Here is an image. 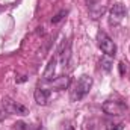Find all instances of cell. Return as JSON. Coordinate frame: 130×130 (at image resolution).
Wrapping results in <instances>:
<instances>
[{"instance_id": "cell-1", "label": "cell", "mask_w": 130, "mask_h": 130, "mask_svg": "<svg viewBox=\"0 0 130 130\" xmlns=\"http://www.w3.org/2000/svg\"><path fill=\"white\" fill-rule=\"evenodd\" d=\"M91 86H92V77H89V76H86V74L80 76V77L77 79V82L73 85L71 91H70V98H71L73 101L82 100V98L89 92Z\"/></svg>"}, {"instance_id": "cell-2", "label": "cell", "mask_w": 130, "mask_h": 130, "mask_svg": "<svg viewBox=\"0 0 130 130\" xmlns=\"http://www.w3.org/2000/svg\"><path fill=\"white\" fill-rule=\"evenodd\" d=\"M97 41H98V47L101 48V52H103L106 56L113 58V56L117 55V45H115V42H113L104 32H98Z\"/></svg>"}, {"instance_id": "cell-3", "label": "cell", "mask_w": 130, "mask_h": 130, "mask_svg": "<svg viewBox=\"0 0 130 130\" xmlns=\"http://www.w3.org/2000/svg\"><path fill=\"white\" fill-rule=\"evenodd\" d=\"M103 110L107 115L118 117V115H123L127 112V106H126V103H123L120 100H107L103 103Z\"/></svg>"}, {"instance_id": "cell-4", "label": "cell", "mask_w": 130, "mask_h": 130, "mask_svg": "<svg viewBox=\"0 0 130 130\" xmlns=\"http://www.w3.org/2000/svg\"><path fill=\"white\" fill-rule=\"evenodd\" d=\"M2 104L5 106V109H6L8 113H17V115H27L29 113L27 109L23 104H20V103H17V101H14L11 98H5Z\"/></svg>"}, {"instance_id": "cell-5", "label": "cell", "mask_w": 130, "mask_h": 130, "mask_svg": "<svg viewBox=\"0 0 130 130\" xmlns=\"http://www.w3.org/2000/svg\"><path fill=\"white\" fill-rule=\"evenodd\" d=\"M109 23L110 24H118L123 21V18L126 17V8L121 5V3H115L110 9V14H109Z\"/></svg>"}, {"instance_id": "cell-6", "label": "cell", "mask_w": 130, "mask_h": 130, "mask_svg": "<svg viewBox=\"0 0 130 130\" xmlns=\"http://www.w3.org/2000/svg\"><path fill=\"white\" fill-rule=\"evenodd\" d=\"M50 83H52V86H53L56 91H62V89H67V88L70 86L71 77H68V76H61V77H58V79H52Z\"/></svg>"}, {"instance_id": "cell-7", "label": "cell", "mask_w": 130, "mask_h": 130, "mask_svg": "<svg viewBox=\"0 0 130 130\" xmlns=\"http://www.w3.org/2000/svg\"><path fill=\"white\" fill-rule=\"evenodd\" d=\"M33 97H35V101L41 106H45L47 101H48V97H50V91L45 89V88H36L35 92H33Z\"/></svg>"}, {"instance_id": "cell-8", "label": "cell", "mask_w": 130, "mask_h": 130, "mask_svg": "<svg viewBox=\"0 0 130 130\" xmlns=\"http://www.w3.org/2000/svg\"><path fill=\"white\" fill-rule=\"evenodd\" d=\"M55 70H56V58H52V59L48 61V64H47V68H45L44 74H42V77H44L45 82H50V80L53 79Z\"/></svg>"}, {"instance_id": "cell-9", "label": "cell", "mask_w": 130, "mask_h": 130, "mask_svg": "<svg viewBox=\"0 0 130 130\" xmlns=\"http://www.w3.org/2000/svg\"><path fill=\"white\" fill-rule=\"evenodd\" d=\"M59 55H61V62L64 67L68 65L70 62V56H71V50H70V42H67V47L65 44H62V47L59 48Z\"/></svg>"}, {"instance_id": "cell-10", "label": "cell", "mask_w": 130, "mask_h": 130, "mask_svg": "<svg viewBox=\"0 0 130 130\" xmlns=\"http://www.w3.org/2000/svg\"><path fill=\"white\" fill-rule=\"evenodd\" d=\"M123 124L121 123H118V124H113V123H110V124H107V127H106V130H123Z\"/></svg>"}, {"instance_id": "cell-11", "label": "cell", "mask_w": 130, "mask_h": 130, "mask_svg": "<svg viewBox=\"0 0 130 130\" xmlns=\"http://www.w3.org/2000/svg\"><path fill=\"white\" fill-rule=\"evenodd\" d=\"M100 65H103V68H104L106 71H110V68H112V62H110V61H107V59H101Z\"/></svg>"}, {"instance_id": "cell-12", "label": "cell", "mask_w": 130, "mask_h": 130, "mask_svg": "<svg viewBox=\"0 0 130 130\" xmlns=\"http://www.w3.org/2000/svg\"><path fill=\"white\" fill-rule=\"evenodd\" d=\"M64 15H67V11H61L59 14H56V15H55V18H53L52 21H53V23H58V21H61V20L64 18Z\"/></svg>"}, {"instance_id": "cell-13", "label": "cell", "mask_w": 130, "mask_h": 130, "mask_svg": "<svg viewBox=\"0 0 130 130\" xmlns=\"http://www.w3.org/2000/svg\"><path fill=\"white\" fill-rule=\"evenodd\" d=\"M64 130H74V129H73V126H71L70 123H65L64 124Z\"/></svg>"}, {"instance_id": "cell-14", "label": "cell", "mask_w": 130, "mask_h": 130, "mask_svg": "<svg viewBox=\"0 0 130 130\" xmlns=\"http://www.w3.org/2000/svg\"><path fill=\"white\" fill-rule=\"evenodd\" d=\"M120 71H121V74L124 73V64H120Z\"/></svg>"}]
</instances>
